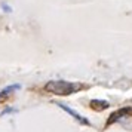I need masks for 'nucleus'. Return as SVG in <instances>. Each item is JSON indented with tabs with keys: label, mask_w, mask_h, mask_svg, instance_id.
Here are the masks:
<instances>
[{
	"label": "nucleus",
	"mask_w": 132,
	"mask_h": 132,
	"mask_svg": "<svg viewBox=\"0 0 132 132\" xmlns=\"http://www.w3.org/2000/svg\"><path fill=\"white\" fill-rule=\"evenodd\" d=\"M82 88H83V85L71 83V82H65V80H52L45 85V90L52 92L55 95H70L76 90H80Z\"/></svg>",
	"instance_id": "f257e3e1"
},
{
	"label": "nucleus",
	"mask_w": 132,
	"mask_h": 132,
	"mask_svg": "<svg viewBox=\"0 0 132 132\" xmlns=\"http://www.w3.org/2000/svg\"><path fill=\"white\" fill-rule=\"evenodd\" d=\"M19 88H21V85H11V86H7V88H5V89L0 92V95H7L9 92H12V90H18Z\"/></svg>",
	"instance_id": "7ed1b4c3"
},
{
	"label": "nucleus",
	"mask_w": 132,
	"mask_h": 132,
	"mask_svg": "<svg viewBox=\"0 0 132 132\" xmlns=\"http://www.w3.org/2000/svg\"><path fill=\"white\" fill-rule=\"evenodd\" d=\"M56 105H58L60 108H62V110H65L67 113L70 114V116H73V117H74V119H76V120L79 122V123H80V125H90V123H89V120H88V119H85V117H82V116H80L79 113H76L74 110H71L70 107H67L65 104H61V102H56Z\"/></svg>",
	"instance_id": "f03ea898"
}]
</instances>
